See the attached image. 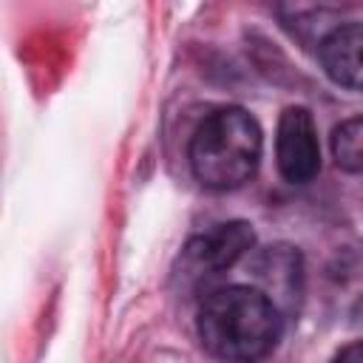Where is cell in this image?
Listing matches in <instances>:
<instances>
[{"mask_svg": "<svg viewBox=\"0 0 363 363\" xmlns=\"http://www.w3.org/2000/svg\"><path fill=\"white\" fill-rule=\"evenodd\" d=\"M199 337L221 360H258L284 335V312L252 284H227L204 292L199 306Z\"/></svg>", "mask_w": 363, "mask_h": 363, "instance_id": "cell-1", "label": "cell"}, {"mask_svg": "<svg viewBox=\"0 0 363 363\" xmlns=\"http://www.w3.org/2000/svg\"><path fill=\"white\" fill-rule=\"evenodd\" d=\"M261 147V128L244 108H218L196 128L190 139L193 176L210 190L241 187L255 173Z\"/></svg>", "mask_w": 363, "mask_h": 363, "instance_id": "cell-2", "label": "cell"}, {"mask_svg": "<svg viewBox=\"0 0 363 363\" xmlns=\"http://www.w3.org/2000/svg\"><path fill=\"white\" fill-rule=\"evenodd\" d=\"M255 244V233L247 221H224L207 233L193 235L179 258V278L190 289H210L230 267H235Z\"/></svg>", "mask_w": 363, "mask_h": 363, "instance_id": "cell-3", "label": "cell"}, {"mask_svg": "<svg viewBox=\"0 0 363 363\" xmlns=\"http://www.w3.org/2000/svg\"><path fill=\"white\" fill-rule=\"evenodd\" d=\"M275 162L289 184H306L320 170L315 119L306 108H286L275 130Z\"/></svg>", "mask_w": 363, "mask_h": 363, "instance_id": "cell-4", "label": "cell"}, {"mask_svg": "<svg viewBox=\"0 0 363 363\" xmlns=\"http://www.w3.org/2000/svg\"><path fill=\"white\" fill-rule=\"evenodd\" d=\"M250 272L255 278L252 286H258L284 315L301 295V258L289 247H269L258 252L250 264Z\"/></svg>", "mask_w": 363, "mask_h": 363, "instance_id": "cell-5", "label": "cell"}, {"mask_svg": "<svg viewBox=\"0 0 363 363\" xmlns=\"http://www.w3.org/2000/svg\"><path fill=\"white\" fill-rule=\"evenodd\" d=\"M360 43H363V31L357 20L337 23L315 43L318 60L335 85L349 91L360 88Z\"/></svg>", "mask_w": 363, "mask_h": 363, "instance_id": "cell-6", "label": "cell"}, {"mask_svg": "<svg viewBox=\"0 0 363 363\" xmlns=\"http://www.w3.org/2000/svg\"><path fill=\"white\" fill-rule=\"evenodd\" d=\"M281 17L301 40H320L337 26V14L329 0H281Z\"/></svg>", "mask_w": 363, "mask_h": 363, "instance_id": "cell-7", "label": "cell"}, {"mask_svg": "<svg viewBox=\"0 0 363 363\" xmlns=\"http://www.w3.org/2000/svg\"><path fill=\"white\" fill-rule=\"evenodd\" d=\"M363 125H360V116H352L346 122H340L332 133V156L335 162L346 170V173H360V164H363Z\"/></svg>", "mask_w": 363, "mask_h": 363, "instance_id": "cell-8", "label": "cell"}]
</instances>
